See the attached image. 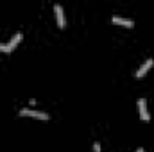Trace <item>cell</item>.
Instances as JSON below:
<instances>
[{"mask_svg": "<svg viewBox=\"0 0 154 152\" xmlns=\"http://www.w3.org/2000/svg\"><path fill=\"white\" fill-rule=\"evenodd\" d=\"M22 38H23V34H22V32H16V34H14V36L11 38V41L7 43V45L11 47V50H13V48H14V47H16V45H18V43L22 41Z\"/></svg>", "mask_w": 154, "mask_h": 152, "instance_id": "cell-6", "label": "cell"}, {"mask_svg": "<svg viewBox=\"0 0 154 152\" xmlns=\"http://www.w3.org/2000/svg\"><path fill=\"white\" fill-rule=\"evenodd\" d=\"M152 66H154V59H152V57H149V59H147V61H145V63H143L136 72H134V77H136V79H142V77L145 75Z\"/></svg>", "mask_w": 154, "mask_h": 152, "instance_id": "cell-3", "label": "cell"}, {"mask_svg": "<svg viewBox=\"0 0 154 152\" xmlns=\"http://www.w3.org/2000/svg\"><path fill=\"white\" fill-rule=\"evenodd\" d=\"M113 23H116V25H125V27H133V20L122 18V16H113Z\"/></svg>", "mask_w": 154, "mask_h": 152, "instance_id": "cell-5", "label": "cell"}, {"mask_svg": "<svg viewBox=\"0 0 154 152\" xmlns=\"http://www.w3.org/2000/svg\"><path fill=\"white\" fill-rule=\"evenodd\" d=\"M0 52H11V47H9V45L0 43Z\"/></svg>", "mask_w": 154, "mask_h": 152, "instance_id": "cell-7", "label": "cell"}, {"mask_svg": "<svg viewBox=\"0 0 154 152\" xmlns=\"http://www.w3.org/2000/svg\"><path fill=\"white\" fill-rule=\"evenodd\" d=\"M54 13H56V18H57V25H59L61 29H65V25H66V16H65L63 5H61V4H54Z\"/></svg>", "mask_w": 154, "mask_h": 152, "instance_id": "cell-2", "label": "cell"}, {"mask_svg": "<svg viewBox=\"0 0 154 152\" xmlns=\"http://www.w3.org/2000/svg\"><path fill=\"white\" fill-rule=\"evenodd\" d=\"M136 152H145V150H143V149H142V147H140V149H136Z\"/></svg>", "mask_w": 154, "mask_h": 152, "instance_id": "cell-9", "label": "cell"}, {"mask_svg": "<svg viewBox=\"0 0 154 152\" xmlns=\"http://www.w3.org/2000/svg\"><path fill=\"white\" fill-rule=\"evenodd\" d=\"M138 111H140L142 120H145V122L151 120V114H149V109H147V100L145 99H138Z\"/></svg>", "mask_w": 154, "mask_h": 152, "instance_id": "cell-4", "label": "cell"}, {"mask_svg": "<svg viewBox=\"0 0 154 152\" xmlns=\"http://www.w3.org/2000/svg\"><path fill=\"white\" fill-rule=\"evenodd\" d=\"M93 152H102V150H100V143H99V141H95V143H93Z\"/></svg>", "mask_w": 154, "mask_h": 152, "instance_id": "cell-8", "label": "cell"}, {"mask_svg": "<svg viewBox=\"0 0 154 152\" xmlns=\"http://www.w3.org/2000/svg\"><path fill=\"white\" fill-rule=\"evenodd\" d=\"M20 116H32V118H39V120H48L50 118V114L43 113V111H36V109H20Z\"/></svg>", "mask_w": 154, "mask_h": 152, "instance_id": "cell-1", "label": "cell"}]
</instances>
